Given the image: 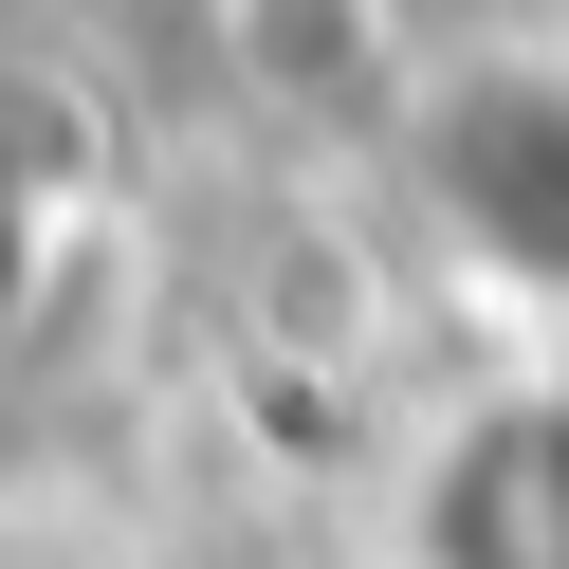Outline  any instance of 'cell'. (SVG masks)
Masks as SVG:
<instances>
[{
	"instance_id": "obj_2",
	"label": "cell",
	"mask_w": 569,
	"mask_h": 569,
	"mask_svg": "<svg viewBox=\"0 0 569 569\" xmlns=\"http://www.w3.org/2000/svg\"><path fill=\"white\" fill-rule=\"evenodd\" d=\"M405 569H569V368L496 386L422 441L405 478Z\"/></svg>"
},
{
	"instance_id": "obj_1",
	"label": "cell",
	"mask_w": 569,
	"mask_h": 569,
	"mask_svg": "<svg viewBox=\"0 0 569 569\" xmlns=\"http://www.w3.org/2000/svg\"><path fill=\"white\" fill-rule=\"evenodd\" d=\"M405 184L496 295L569 312V56H478L405 111Z\"/></svg>"
},
{
	"instance_id": "obj_3",
	"label": "cell",
	"mask_w": 569,
	"mask_h": 569,
	"mask_svg": "<svg viewBox=\"0 0 569 569\" xmlns=\"http://www.w3.org/2000/svg\"><path fill=\"white\" fill-rule=\"evenodd\" d=\"M38 276H56V166L19 148V129H0V331L38 312Z\"/></svg>"
}]
</instances>
